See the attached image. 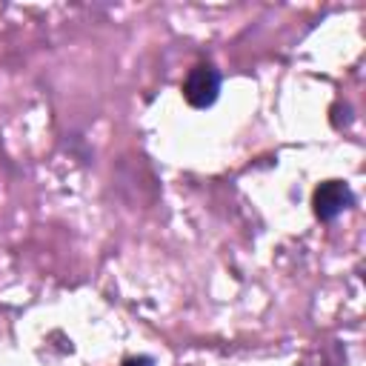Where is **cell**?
<instances>
[{
	"label": "cell",
	"instance_id": "obj_1",
	"mask_svg": "<svg viewBox=\"0 0 366 366\" xmlns=\"http://www.w3.org/2000/svg\"><path fill=\"white\" fill-rule=\"evenodd\" d=\"M217 92H220V74L212 66H194L183 80V97L194 109L212 106L217 100Z\"/></svg>",
	"mask_w": 366,
	"mask_h": 366
},
{
	"label": "cell",
	"instance_id": "obj_2",
	"mask_svg": "<svg viewBox=\"0 0 366 366\" xmlns=\"http://www.w3.org/2000/svg\"><path fill=\"white\" fill-rule=\"evenodd\" d=\"M355 203V194L352 189L343 183V180H326L315 189V197H312V206H315V214L320 220H335L337 214H343L349 206Z\"/></svg>",
	"mask_w": 366,
	"mask_h": 366
},
{
	"label": "cell",
	"instance_id": "obj_3",
	"mask_svg": "<svg viewBox=\"0 0 366 366\" xmlns=\"http://www.w3.org/2000/svg\"><path fill=\"white\" fill-rule=\"evenodd\" d=\"M123 366H152V360L149 357H129Z\"/></svg>",
	"mask_w": 366,
	"mask_h": 366
}]
</instances>
